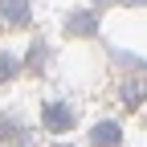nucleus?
Wrapping results in <instances>:
<instances>
[{"mask_svg":"<svg viewBox=\"0 0 147 147\" xmlns=\"http://www.w3.org/2000/svg\"><path fill=\"white\" fill-rule=\"evenodd\" d=\"M143 94H147V86H143V82H139V86H127V90H123L127 106H135V98H143Z\"/></svg>","mask_w":147,"mask_h":147,"instance_id":"nucleus-6","label":"nucleus"},{"mask_svg":"<svg viewBox=\"0 0 147 147\" xmlns=\"http://www.w3.org/2000/svg\"><path fill=\"white\" fill-rule=\"evenodd\" d=\"M41 123H45V131H53V135H65L69 127H74V106H65V102H45V110H41Z\"/></svg>","mask_w":147,"mask_h":147,"instance_id":"nucleus-1","label":"nucleus"},{"mask_svg":"<svg viewBox=\"0 0 147 147\" xmlns=\"http://www.w3.org/2000/svg\"><path fill=\"white\" fill-rule=\"evenodd\" d=\"M90 143H94V147H119V143H123L119 123H98L94 131H90Z\"/></svg>","mask_w":147,"mask_h":147,"instance_id":"nucleus-2","label":"nucleus"},{"mask_svg":"<svg viewBox=\"0 0 147 147\" xmlns=\"http://www.w3.org/2000/svg\"><path fill=\"white\" fill-rule=\"evenodd\" d=\"M98 29V21L90 12H74V16H65V33H78V37H86V33H94Z\"/></svg>","mask_w":147,"mask_h":147,"instance_id":"nucleus-4","label":"nucleus"},{"mask_svg":"<svg viewBox=\"0 0 147 147\" xmlns=\"http://www.w3.org/2000/svg\"><path fill=\"white\" fill-rule=\"evenodd\" d=\"M41 61H45V45H37V49L29 53V65H41Z\"/></svg>","mask_w":147,"mask_h":147,"instance_id":"nucleus-7","label":"nucleus"},{"mask_svg":"<svg viewBox=\"0 0 147 147\" xmlns=\"http://www.w3.org/2000/svg\"><path fill=\"white\" fill-rule=\"evenodd\" d=\"M29 0H0V16H4L8 25H25L29 21Z\"/></svg>","mask_w":147,"mask_h":147,"instance_id":"nucleus-3","label":"nucleus"},{"mask_svg":"<svg viewBox=\"0 0 147 147\" xmlns=\"http://www.w3.org/2000/svg\"><path fill=\"white\" fill-rule=\"evenodd\" d=\"M94 4H98V0H94Z\"/></svg>","mask_w":147,"mask_h":147,"instance_id":"nucleus-8","label":"nucleus"},{"mask_svg":"<svg viewBox=\"0 0 147 147\" xmlns=\"http://www.w3.org/2000/svg\"><path fill=\"white\" fill-rule=\"evenodd\" d=\"M16 78V57L12 53H0V82H12Z\"/></svg>","mask_w":147,"mask_h":147,"instance_id":"nucleus-5","label":"nucleus"}]
</instances>
